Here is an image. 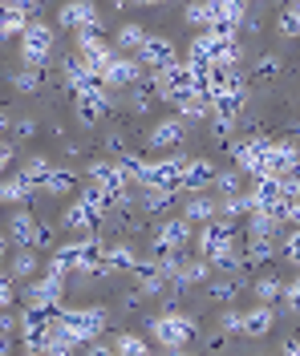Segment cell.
<instances>
[{"label": "cell", "instance_id": "1", "mask_svg": "<svg viewBox=\"0 0 300 356\" xmlns=\"http://www.w3.org/2000/svg\"><path fill=\"white\" fill-rule=\"evenodd\" d=\"M150 336L159 340L162 348H171V353H179L187 340H195V320L183 316V312H162L150 320Z\"/></svg>", "mask_w": 300, "mask_h": 356}, {"label": "cell", "instance_id": "2", "mask_svg": "<svg viewBox=\"0 0 300 356\" xmlns=\"http://www.w3.org/2000/svg\"><path fill=\"white\" fill-rule=\"evenodd\" d=\"M61 296H65V271H57V267H49V275L33 280V284H24V291H21V300H24V308L29 312L57 308Z\"/></svg>", "mask_w": 300, "mask_h": 356}, {"label": "cell", "instance_id": "3", "mask_svg": "<svg viewBox=\"0 0 300 356\" xmlns=\"http://www.w3.org/2000/svg\"><path fill=\"white\" fill-rule=\"evenodd\" d=\"M57 320H61L77 340H90V344L106 332V308H61Z\"/></svg>", "mask_w": 300, "mask_h": 356}, {"label": "cell", "instance_id": "4", "mask_svg": "<svg viewBox=\"0 0 300 356\" xmlns=\"http://www.w3.org/2000/svg\"><path fill=\"white\" fill-rule=\"evenodd\" d=\"M21 61L24 65H37V69L53 61V29H49V24L33 21L21 33Z\"/></svg>", "mask_w": 300, "mask_h": 356}, {"label": "cell", "instance_id": "5", "mask_svg": "<svg viewBox=\"0 0 300 356\" xmlns=\"http://www.w3.org/2000/svg\"><path fill=\"white\" fill-rule=\"evenodd\" d=\"M183 162L187 158H162V162H146V170H142V186L146 191H183Z\"/></svg>", "mask_w": 300, "mask_h": 356}, {"label": "cell", "instance_id": "6", "mask_svg": "<svg viewBox=\"0 0 300 356\" xmlns=\"http://www.w3.org/2000/svg\"><path fill=\"white\" fill-rule=\"evenodd\" d=\"M268 150H272L268 138H235V142H231V158H235V166L248 170V175H264Z\"/></svg>", "mask_w": 300, "mask_h": 356}, {"label": "cell", "instance_id": "7", "mask_svg": "<svg viewBox=\"0 0 300 356\" xmlns=\"http://www.w3.org/2000/svg\"><path fill=\"white\" fill-rule=\"evenodd\" d=\"M57 21H61V29H77V33L93 29V33H97L102 13H97V4H93V0H70V4H61V8H57Z\"/></svg>", "mask_w": 300, "mask_h": 356}, {"label": "cell", "instance_id": "8", "mask_svg": "<svg viewBox=\"0 0 300 356\" xmlns=\"http://www.w3.org/2000/svg\"><path fill=\"white\" fill-rule=\"evenodd\" d=\"M191 239V219H159V227H155V255H166V251H179V247Z\"/></svg>", "mask_w": 300, "mask_h": 356}, {"label": "cell", "instance_id": "9", "mask_svg": "<svg viewBox=\"0 0 300 356\" xmlns=\"http://www.w3.org/2000/svg\"><path fill=\"white\" fill-rule=\"evenodd\" d=\"M77 53L86 57V65H90L93 73H97V77H102V73H106V65H110V61L118 57L114 49H110V44L102 41V37H97L93 29H86V33H77Z\"/></svg>", "mask_w": 300, "mask_h": 356}, {"label": "cell", "instance_id": "10", "mask_svg": "<svg viewBox=\"0 0 300 356\" xmlns=\"http://www.w3.org/2000/svg\"><path fill=\"white\" fill-rule=\"evenodd\" d=\"M252 211L260 207V211H280L284 207V178H276V175H255V182H252Z\"/></svg>", "mask_w": 300, "mask_h": 356}, {"label": "cell", "instance_id": "11", "mask_svg": "<svg viewBox=\"0 0 300 356\" xmlns=\"http://www.w3.org/2000/svg\"><path fill=\"white\" fill-rule=\"evenodd\" d=\"M134 275H139L142 296H162L166 288H175V275L162 267V259H142V264L134 267Z\"/></svg>", "mask_w": 300, "mask_h": 356}, {"label": "cell", "instance_id": "12", "mask_svg": "<svg viewBox=\"0 0 300 356\" xmlns=\"http://www.w3.org/2000/svg\"><path fill=\"white\" fill-rule=\"evenodd\" d=\"M142 81V65L134 57H114L106 73H102V86L106 89H134Z\"/></svg>", "mask_w": 300, "mask_h": 356}, {"label": "cell", "instance_id": "13", "mask_svg": "<svg viewBox=\"0 0 300 356\" xmlns=\"http://www.w3.org/2000/svg\"><path fill=\"white\" fill-rule=\"evenodd\" d=\"M166 102L183 113V118H191V122H195V118H207V110H215V106H211V97L203 93V89H175Z\"/></svg>", "mask_w": 300, "mask_h": 356}, {"label": "cell", "instance_id": "14", "mask_svg": "<svg viewBox=\"0 0 300 356\" xmlns=\"http://www.w3.org/2000/svg\"><path fill=\"white\" fill-rule=\"evenodd\" d=\"M139 61L142 65H150L155 73H162L166 65H175L179 57H175V44L166 41V37H146V44L139 49Z\"/></svg>", "mask_w": 300, "mask_h": 356}, {"label": "cell", "instance_id": "15", "mask_svg": "<svg viewBox=\"0 0 300 356\" xmlns=\"http://www.w3.org/2000/svg\"><path fill=\"white\" fill-rule=\"evenodd\" d=\"M106 110H110V93H106V86L77 93V122H81V126H93Z\"/></svg>", "mask_w": 300, "mask_h": 356}, {"label": "cell", "instance_id": "16", "mask_svg": "<svg viewBox=\"0 0 300 356\" xmlns=\"http://www.w3.org/2000/svg\"><path fill=\"white\" fill-rule=\"evenodd\" d=\"M215 166L211 162H203V158H191V162H183V191H191V195H203L207 186H215Z\"/></svg>", "mask_w": 300, "mask_h": 356}, {"label": "cell", "instance_id": "17", "mask_svg": "<svg viewBox=\"0 0 300 356\" xmlns=\"http://www.w3.org/2000/svg\"><path fill=\"white\" fill-rule=\"evenodd\" d=\"M29 24H33V13H29L24 4L0 0V37H21Z\"/></svg>", "mask_w": 300, "mask_h": 356}, {"label": "cell", "instance_id": "18", "mask_svg": "<svg viewBox=\"0 0 300 356\" xmlns=\"http://www.w3.org/2000/svg\"><path fill=\"white\" fill-rule=\"evenodd\" d=\"M102 215H106V207H97V202H90L86 195H81V202H73L70 207L65 227H70V231H93V227L102 222Z\"/></svg>", "mask_w": 300, "mask_h": 356}, {"label": "cell", "instance_id": "19", "mask_svg": "<svg viewBox=\"0 0 300 356\" xmlns=\"http://www.w3.org/2000/svg\"><path fill=\"white\" fill-rule=\"evenodd\" d=\"M77 344H81V340H77V336H73L61 320H53V324H49L45 353H41V356H73V353H77Z\"/></svg>", "mask_w": 300, "mask_h": 356}, {"label": "cell", "instance_id": "20", "mask_svg": "<svg viewBox=\"0 0 300 356\" xmlns=\"http://www.w3.org/2000/svg\"><path fill=\"white\" fill-rule=\"evenodd\" d=\"M183 118H166V122H159L155 130H150V146H162V150H175V146H183Z\"/></svg>", "mask_w": 300, "mask_h": 356}, {"label": "cell", "instance_id": "21", "mask_svg": "<svg viewBox=\"0 0 300 356\" xmlns=\"http://www.w3.org/2000/svg\"><path fill=\"white\" fill-rule=\"evenodd\" d=\"M272 320H276V312H272V304H255V308L244 312V336H268L272 332Z\"/></svg>", "mask_w": 300, "mask_h": 356}, {"label": "cell", "instance_id": "22", "mask_svg": "<svg viewBox=\"0 0 300 356\" xmlns=\"http://www.w3.org/2000/svg\"><path fill=\"white\" fill-rule=\"evenodd\" d=\"M280 215L276 211H260V207H255L252 215H248V235H252V239H276L280 235Z\"/></svg>", "mask_w": 300, "mask_h": 356}, {"label": "cell", "instance_id": "23", "mask_svg": "<svg viewBox=\"0 0 300 356\" xmlns=\"http://www.w3.org/2000/svg\"><path fill=\"white\" fill-rule=\"evenodd\" d=\"M106 271H134L139 267V255L130 243H106V255H102Z\"/></svg>", "mask_w": 300, "mask_h": 356}, {"label": "cell", "instance_id": "24", "mask_svg": "<svg viewBox=\"0 0 300 356\" xmlns=\"http://www.w3.org/2000/svg\"><path fill=\"white\" fill-rule=\"evenodd\" d=\"M183 219L191 222H211V219H219V202L207 199V195H191L183 207Z\"/></svg>", "mask_w": 300, "mask_h": 356}, {"label": "cell", "instance_id": "25", "mask_svg": "<svg viewBox=\"0 0 300 356\" xmlns=\"http://www.w3.org/2000/svg\"><path fill=\"white\" fill-rule=\"evenodd\" d=\"M33 227H37V219H33L29 211H13V219H8V239L17 247H29L33 243Z\"/></svg>", "mask_w": 300, "mask_h": 356}, {"label": "cell", "instance_id": "26", "mask_svg": "<svg viewBox=\"0 0 300 356\" xmlns=\"http://www.w3.org/2000/svg\"><path fill=\"white\" fill-rule=\"evenodd\" d=\"M239 291H244V280H239V275H223V280H211L207 284V300H215V304H231Z\"/></svg>", "mask_w": 300, "mask_h": 356}, {"label": "cell", "instance_id": "27", "mask_svg": "<svg viewBox=\"0 0 300 356\" xmlns=\"http://www.w3.org/2000/svg\"><path fill=\"white\" fill-rule=\"evenodd\" d=\"M244 215H252V195H223L219 199V219H244Z\"/></svg>", "mask_w": 300, "mask_h": 356}, {"label": "cell", "instance_id": "28", "mask_svg": "<svg viewBox=\"0 0 300 356\" xmlns=\"http://www.w3.org/2000/svg\"><path fill=\"white\" fill-rule=\"evenodd\" d=\"M37 251H33V247H21V251H17V255H13V264H8V275H13V280H29V275H37Z\"/></svg>", "mask_w": 300, "mask_h": 356}, {"label": "cell", "instance_id": "29", "mask_svg": "<svg viewBox=\"0 0 300 356\" xmlns=\"http://www.w3.org/2000/svg\"><path fill=\"white\" fill-rule=\"evenodd\" d=\"M183 21L195 24V29H211L215 24V8H211V0H191L183 8Z\"/></svg>", "mask_w": 300, "mask_h": 356}, {"label": "cell", "instance_id": "30", "mask_svg": "<svg viewBox=\"0 0 300 356\" xmlns=\"http://www.w3.org/2000/svg\"><path fill=\"white\" fill-rule=\"evenodd\" d=\"M276 77H280V57L276 53H264L252 65V77H248V81H260V86H264V81H276Z\"/></svg>", "mask_w": 300, "mask_h": 356}, {"label": "cell", "instance_id": "31", "mask_svg": "<svg viewBox=\"0 0 300 356\" xmlns=\"http://www.w3.org/2000/svg\"><path fill=\"white\" fill-rule=\"evenodd\" d=\"M255 300H260V304H276V300H284V280H276V275L255 280Z\"/></svg>", "mask_w": 300, "mask_h": 356}, {"label": "cell", "instance_id": "32", "mask_svg": "<svg viewBox=\"0 0 300 356\" xmlns=\"http://www.w3.org/2000/svg\"><path fill=\"white\" fill-rule=\"evenodd\" d=\"M73 182H77V175H73V170H65V166L57 170V166H53V170H49V178H45V191H49V195H70Z\"/></svg>", "mask_w": 300, "mask_h": 356}, {"label": "cell", "instance_id": "33", "mask_svg": "<svg viewBox=\"0 0 300 356\" xmlns=\"http://www.w3.org/2000/svg\"><path fill=\"white\" fill-rule=\"evenodd\" d=\"M114 348H118V356H150V344L142 336H130V332L114 336Z\"/></svg>", "mask_w": 300, "mask_h": 356}, {"label": "cell", "instance_id": "34", "mask_svg": "<svg viewBox=\"0 0 300 356\" xmlns=\"http://www.w3.org/2000/svg\"><path fill=\"white\" fill-rule=\"evenodd\" d=\"M13 86L21 89V93H37V89H41V69L37 65L17 69V73H13Z\"/></svg>", "mask_w": 300, "mask_h": 356}, {"label": "cell", "instance_id": "35", "mask_svg": "<svg viewBox=\"0 0 300 356\" xmlns=\"http://www.w3.org/2000/svg\"><path fill=\"white\" fill-rule=\"evenodd\" d=\"M146 37H150V33H142L139 24H122V29H118V49H134V53H139L142 44H146Z\"/></svg>", "mask_w": 300, "mask_h": 356}, {"label": "cell", "instance_id": "36", "mask_svg": "<svg viewBox=\"0 0 300 356\" xmlns=\"http://www.w3.org/2000/svg\"><path fill=\"white\" fill-rule=\"evenodd\" d=\"M171 202H175V191H146V195H142V211H150V215H162Z\"/></svg>", "mask_w": 300, "mask_h": 356}, {"label": "cell", "instance_id": "37", "mask_svg": "<svg viewBox=\"0 0 300 356\" xmlns=\"http://www.w3.org/2000/svg\"><path fill=\"white\" fill-rule=\"evenodd\" d=\"M276 29L284 33V37H300V4H284Z\"/></svg>", "mask_w": 300, "mask_h": 356}, {"label": "cell", "instance_id": "38", "mask_svg": "<svg viewBox=\"0 0 300 356\" xmlns=\"http://www.w3.org/2000/svg\"><path fill=\"white\" fill-rule=\"evenodd\" d=\"M49 170H53V162H45V158H29V162L21 166V175L29 178V182H37V186H45Z\"/></svg>", "mask_w": 300, "mask_h": 356}, {"label": "cell", "instance_id": "39", "mask_svg": "<svg viewBox=\"0 0 300 356\" xmlns=\"http://www.w3.org/2000/svg\"><path fill=\"white\" fill-rule=\"evenodd\" d=\"M219 332H235V336H244V312L223 308V316H219Z\"/></svg>", "mask_w": 300, "mask_h": 356}, {"label": "cell", "instance_id": "40", "mask_svg": "<svg viewBox=\"0 0 300 356\" xmlns=\"http://www.w3.org/2000/svg\"><path fill=\"white\" fill-rule=\"evenodd\" d=\"M215 191L219 195H239V170H219L215 175Z\"/></svg>", "mask_w": 300, "mask_h": 356}, {"label": "cell", "instance_id": "41", "mask_svg": "<svg viewBox=\"0 0 300 356\" xmlns=\"http://www.w3.org/2000/svg\"><path fill=\"white\" fill-rule=\"evenodd\" d=\"M118 170H122L126 178H142V170H146V162H142L139 154H130V150H126V154L118 158Z\"/></svg>", "mask_w": 300, "mask_h": 356}, {"label": "cell", "instance_id": "42", "mask_svg": "<svg viewBox=\"0 0 300 356\" xmlns=\"http://www.w3.org/2000/svg\"><path fill=\"white\" fill-rule=\"evenodd\" d=\"M29 247H57L53 243V227H49V222H37V227H33V243Z\"/></svg>", "mask_w": 300, "mask_h": 356}, {"label": "cell", "instance_id": "43", "mask_svg": "<svg viewBox=\"0 0 300 356\" xmlns=\"http://www.w3.org/2000/svg\"><path fill=\"white\" fill-rule=\"evenodd\" d=\"M231 130H235V118H231V113H215V122H211V134H215V138H228Z\"/></svg>", "mask_w": 300, "mask_h": 356}, {"label": "cell", "instance_id": "44", "mask_svg": "<svg viewBox=\"0 0 300 356\" xmlns=\"http://www.w3.org/2000/svg\"><path fill=\"white\" fill-rule=\"evenodd\" d=\"M13 300H17V291H13V275H0V312L13 308Z\"/></svg>", "mask_w": 300, "mask_h": 356}, {"label": "cell", "instance_id": "45", "mask_svg": "<svg viewBox=\"0 0 300 356\" xmlns=\"http://www.w3.org/2000/svg\"><path fill=\"white\" fill-rule=\"evenodd\" d=\"M284 304H288V308H300V275H292V280L284 284Z\"/></svg>", "mask_w": 300, "mask_h": 356}, {"label": "cell", "instance_id": "46", "mask_svg": "<svg viewBox=\"0 0 300 356\" xmlns=\"http://www.w3.org/2000/svg\"><path fill=\"white\" fill-rule=\"evenodd\" d=\"M284 255H288L292 264H300V227L297 231H288V239H284Z\"/></svg>", "mask_w": 300, "mask_h": 356}, {"label": "cell", "instance_id": "47", "mask_svg": "<svg viewBox=\"0 0 300 356\" xmlns=\"http://www.w3.org/2000/svg\"><path fill=\"white\" fill-rule=\"evenodd\" d=\"M86 356H118V348H114V340H93L86 348Z\"/></svg>", "mask_w": 300, "mask_h": 356}, {"label": "cell", "instance_id": "48", "mask_svg": "<svg viewBox=\"0 0 300 356\" xmlns=\"http://www.w3.org/2000/svg\"><path fill=\"white\" fill-rule=\"evenodd\" d=\"M13 134H17V138H33V134H37V122H33V118H17V122H13Z\"/></svg>", "mask_w": 300, "mask_h": 356}, {"label": "cell", "instance_id": "49", "mask_svg": "<svg viewBox=\"0 0 300 356\" xmlns=\"http://www.w3.org/2000/svg\"><path fill=\"white\" fill-rule=\"evenodd\" d=\"M106 150H110L114 158H122L126 154V138H122V134H110V138H106Z\"/></svg>", "mask_w": 300, "mask_h": 356}, {"label": "cell", "instance_id": "50", "mask_svg": "<svg viewBox=\"0 0 300 356\" xmlns=\"http://www.w3.org/2000/svg\"><path fill=\"white\" fill-rule=\"evenodd\" d=\"M8 162H13V146H8V142H0V175L8 170Z\"/></svg>", "mask_w": 300, "mask_h": 356}, {"label": "cell", "instance_id": "51", "mask_svg": "<svg viewBox=\"0 0 300 356\" xmlns=\"http://www.w3.org/2000/svg\"><path fill=\"white\" fill-rule=\"evenodd\" d=\"M280 356H300V340H284L280 344Z\"/></svg>", "mask_w": 300, "mask_h": 356}, {"label": "cell", "instance_id": "52", "mask_svg": "<svg viewBox=\"0 0 300 356\" xmlns=\"http://www.w3.org/2000/svg\"><path fill=\"white\" fill-rule=\"evenodd\" d=\"M13 324H17V320H13V316H8V312H0V332L8 336V332H13Z\"/></svg>", "mask_w": 300, "mask_h": 356}, {"label": "cell", "instance_id": "53", "mask_svg": "<svg viewBox=\"0 0 300 356\" xmlns=\"http://www.w3.org/2000/svg\"><path fill=\"white\" fill-rule=\"evenodd\" d=\"M122 308H126V312L139 308V291H134V296H122Z\"/></svg>", "mask_w": 300, "mask_h": 356}, {"label": "cell", "instance_id": "54", "mask_svg": "<svg viewBox=\"0 0 300 356\" xmlns=\"http://www.w3.org/2000/svg\"><path fill=\"white\" fill-rule=\"evenodd\" d=\"M8 243H13V239H8V231H0V259L8 255Z\"/></svg>", "mask_w": 300, "mask_h": 356}, {"label": "cell", "instance_id": "55", "mask_svg": "<svg viewBox=\"0 0 300 356\" xmlns=\"http://www.w3.org/2000/svg\"><path fill=\"white\" fill-rule=\"evenodd\" d=\"M13 4H24V8H29V13L37 17V0H13Z\"/></svg>", "mask_w": 300, "mask_h": 356}, {"label": "cell", "instance_id": "56", "mask_svg": "<svg viewBox=\"0 0 300 356\" xmlns=\"http://www.w3.org/2000/svg\"><path fill=\"white\" fill-rule=\"evenodd\" d=\"M8 126H13V118H8V113L0 110V130H8Z\"/></svg>", "mask_w": 300, "mask_h": 356}, {"label": "cell", "instance_id": "57", "mask_svg": "<svg viewBox=\"0 0 300 356\" xmlns=\"http://www.w3.org/2000/svg\"><path fill=\"white\" fill-rule=\"evenodd\" d=\"M0 356H8V336L0 332Z\"/></svg>", "mask_w": 300, "mask_h": 356}, {"label": "cell", "instance_id": "58", "mask_svg": "<svg viewBox=\"0 0 300 356\" xmlns=\"http://www.w3.org/2000/svg\"><path fill=\"white\" fill-rule=\"evenodd\" d=\"M130 4H159V0H130Z\"/></svg>", "mask_w": 300, "mask_h": 356}, {"label": "cell", "instance_id": "59", "mask_svg": "<svg viewBox=\"0 0 300 356\" xmlns=\"http://www.w3.org/2000/svg\"><path fill=\"white\" fill-rule=\"evenodd\" d=\"M171 356H187V353H171Z\"/></svg>", "mask_w": 300, "mask_h": 356}, {"label": "cell", "instance_id": "60", "mask_svg": "<svg viewBox=\"0 0 300 356\" xmlns=\"http://www.w3.org/2000/svg\"><path fill=\"white\" fill-rule=\"evenodd\" d=\"M24 356H37V353H24Z\"/></svg>", "mask_w": 300, "mask_h": 356}, {"label": "cell", "instance_id": "61", "mask_svg": "<svg viewBox=\"0 0 300 356\" xmlns=\"http://www.w3.org/2000/svg\"><path fill=\"white\" fill-rule=\"evenodd\" d=\"M288 4H292V0H288Z\"/></svg>", "mask_w": 300, "mask_h": 356}]
</instances>
